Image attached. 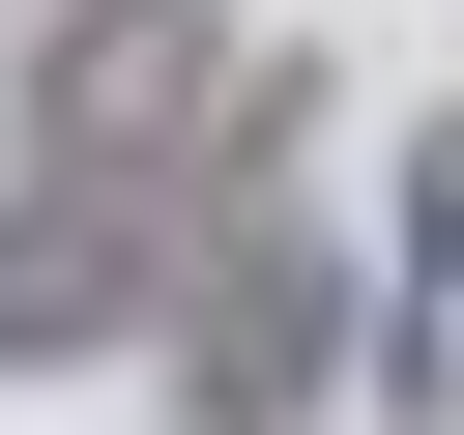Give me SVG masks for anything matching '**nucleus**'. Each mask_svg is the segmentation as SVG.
<instances>
[{
    "mask_svg": "<svg viewBox=\"0 0 464 435\" xmlns=\"http://www.w3.org/2000/svg\"><path fill=\"white\" fill-rule=\"evenodd\" d=\"M174 377H203V435H319V377H348V290H319L290 232H232V261H203V319H174Z\"/></svg>",
    "mask_w": 464,
    "mask_h": 435,
    "instance_id": "1",
    "label": "nucleus"
},
{
    "mask_svg": "<svg viewBox=\"0 0 464 435\" xmlns=\"http://www.w3.org/2000/svg\"><path fill=\"white\" fill-rule=\"evenodd\" d=\"M116 319H145V203L116 174H0V377H58Z\"/></svg>",
    "mask_w": 464,
    "mask_h": 435,
    "instance_id": "2",
    "label": "nucleus"
},
{
    "mask_svg": "<svg viewBox=\"0 0 464 435\" xmlns=\"http://www.w3.org/2000/svg\"><path fill=\"white\" fill-rule=\"evenodd\" d=\"M174 58H203V0H58V29H29V145L116 174V145L174 116Z\"/></svg>",
    "mask_w": 464,
    "mask_h": 435,
    "instance_id": "3",
    "label": "nucleus"
},
{
    "mask_svg": "<svg viewBox=\"0 0 464 435\" xmlns=\"http://www.w3.org/2000/svg\"><path fill=\"white\" fill-rule=\"evenodd\" d=\"M435 290H464V116L406 145V319H435ZM377 377H406V348H377Z\"/></svg>",
    "mask_w": 464,
    "mask_h": 435,
    "instance_id": "4",
    "label": "nucleus"
}]
</instances>
